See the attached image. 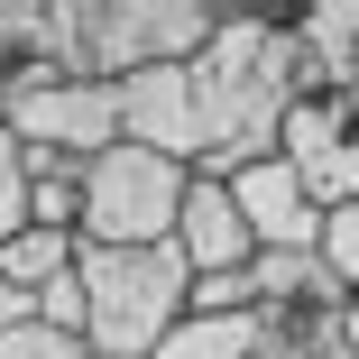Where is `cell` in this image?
Masks as SVG:
<instances>
[{"instance_id":"1","label":"cell","mask_w":359,"mask_h":359,"mask_svg":"<svg viewBox=\"0 0 359 359\" xmlns=\"http://www.w3.org/2000/svg\"><path fill=\"white\" fill-rule=\"evenodd\" d=\"M74 276L93 295V323H83L93 359H157V341L194 313V267L175 240L166 249H93L83 240Z\"/></svg>"},{"instance_id":"2","label":"cell","mask_w":359,"mask_h":359,"mask_svg":"<svg viewBox=\"0 0 359 359\" xmlns=\"http://www.w3.org/2000/svg\"><path fill=\"white\" fill-rule=\"evenodd\" d=\"M74 28H83V74L129 83L157 65H194L222 28V0H74Z\"/></svg>"},{"instance_id":"3","label":"cell","mask_w":359,"mask_h":359,"mask_svg":"<svg viewBox=\"0 0 359 359\" xmlns=\"http://www.w3.org/2000/svg\"><path fill=\"white\" fill-rule=\"evenodd\" d=\"M184 194H194V166L120 138L111 157L83 166V240L93 249H166L184 222Z\"/></svg>"},{"instance_id":"4","label":"cell","mask_w":359,"mask_h":359,"mask_svg":"<svg viewBox=\"0 0 359 359\" xmlns=\"http://www.w3.org/2000/svg\"><path fill=\"white\" fill-rule=\"evenodd\" d=\"M19 148H46V157H111L120 148V83H83V74H55V83H28L0 120Z\"/></svg>"},{"instance_id":"5","label":"cell","mask_w":359,"mask_h":359,"mask_svg":"<svg viewBox=\"0 0 359 359\" xmlns=\"http://www.w3.org/2000/svg\"><path fill=\"white\" fill-rule=\"evenodd\" d=\"M55 74H83L74 0H0V120H10V102L28 83H55Z\"/></svg>"},{"instance_id":"6","label":"cell","mask_w":359,"mask_h":359,"mask_svg":"<svg viewBox=\"0 0 359 359\" xmlns=\"http://www.w3.org/2000/svg\"><path fill=\"white\" fill-rule=\"evenodd\" d=\"M231 194H240V222H249L258 258H267V249H323V203L304 194V175L285 166V157L240 166V175H231Z\"/></svg>"},{"instance_id":"7","label":"cell","mask_w":359,"mask_h":359,"mask_svg":"<svg viewBox=\"0 0 359 359\" xmlns=\"http://www.w3.org/2000/svg\"><path fill=\"white\" fill-rule=\"evenodd\" d=\"M175 249H184V267H194V276L258 267V240H249V222H240V194H231L222 175H194L184 222H175Z\"/></svg>"},{"instance_id":"8","label":"cell","mask_w":359,"mask_h":359,"mask_svg":"<svg viewBox=\"0 0 359 359\" xmlns=\"http://www.w3.org/2000/svg\"><path fill=\"white\" fill-rule=\"evenodd\" d=\"M258 285V313H313V304H350V285L323 267V249H267L249 267Z\"/></svg>"},{"instance_id":"9","label":"cell","mask_w":359,"mask_h":359,"mask_svg":"<svg viewBox=\"0 0 359 359\" xmlns=\"http://www.w3.org/2000/svg\"><path fill=\"white\" fill-rule=\"evenodd\" d=\"M258 350H267L258 313H184L157 341V359H258Z\"/></svg>"},{"instance_id":"10","label":"cell","mask_w":359,"mask_h":359,"mask_svg":"<svg viewBox=\"0 0 359 359\" xmlns=\"http://www.w3.org/2000/svg\"><path fill=\"white\" fill-rule=\"evenodd\" d=\"M28 222L83 240V157H46V148H28Z\"/></svg>"},{"instance_id":"11","label":"cell","mask_w":359,"mask_h":359,"mask_svg":"<svg viewBox=\"0 0 359 359\" xmlns=\"http://www.w3.org/2000/svg\"><path fill=\"white\" fill-rule=\"evenodd\" d=\"M74 258H83V240L74 231H19V240H0V276L19 285V295H46L55 276H74Z\"/></svg>"},{"instance_id":"12","label":"cell","mask_w":359,"mask_h":359,"mask_svg":"<svg viewBox=\"0 0 359 359\" xmlns=\"http://www.w3.org/2000/svg\"><path fill=\"white\" fill-rule=\"evenodd\" d=\"M0 359H93V341L65 332V323H46V313H28V323L0 332Z\"/></svg>"},{"instance_id":"13","label":"cell","mask_w":359,"mask_h":359,"mask_svg":"<svg viewBox=\"0 0 359 359\" xmlns=\"http://www.w3.org/2000/svg\"><path fill=\"white\" fill-rule=\"evenodd\" d=\"M19 231H28V148L0 129V240H19Z\"/></svg>"},{"instance_id":"14","label":"cell","mask_w":359,"mask_h":359,"mask_svg":"<svg viewBox=\"0 0 359 359\" xmlns=\"http://www.w3.org/2000/svg\"><path fill=\"white\" fill-rule=\"evenodd\" d=\"M323 267L359 295V203H350V212H323Z\"/></svg>"},{"instance_id":"15","label":"cell","mask_w":359,"mask_h":359,"mask_svg":"<svg viewBox=\"0 0 359 359\" xmlns=\"http://www.w3.org/2000/svg\"><path fill=\"white\" fill-rule=\"evenodd\" d=\"M194 313H258L249 267H231V276H194Z\"/></svg>"},{"instance_id":"16","label":"cell","mask_w":359,"mask_h":359,"mask_svg":"<svg viewBox=\"0 0 359 359\" xmlns=\"http://www.w3.org/2000/svg\"><path fill=\"white\" fill-rule=\"evenodd\" d=\"M37 313H46V323H65V332H83V323H93V295H83V276H55L46 295H37Z\"/></svg>"},{"instance_id":"17","label":"cell","mask_w":359,"mask_h":359,"mask_svg":"<svg viewBox=\"0 0 359 359\" xmlns=\"http://www.w3.org/2000/svg\"><path fill=\"white\" fill-rule=\"evenodd\" d=\"M28 313H37V295H19V285L0 276V332H10V323H28Z\"/></svg>"},{"instance_id":"18","label":"cell","mask_w":359,"mask_h":359,"mask_svg":"<svg viewBox=\"0 0 359 359\" xmlns=\"http://www.w3.org/2000/svg\"><path fill=\"white\" fill-rule=\"evenodd\" d=\"M258 359H313V350H285V341H267V350H258Z\"/></svg>"}]
</instances>
